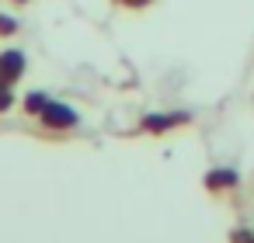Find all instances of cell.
<instances>
[{
	"label": "cell",
	"mask_w": 254,
	"mask_h": 243,
	"mask_svg": "<svg viewBox=\"0 0 254 243\" xmlns=\"http://www.w3.org/2000/svg\"><path fill=\"white\" fill-rule=\"evenodd\" d=\"M174 122H185V115H178V118H171V115H167V118H146L143 129H146V132H164V129H171Z\"/></svg>",
	"instance_id": "277c9868"
},
{
	"label": "cell",
	"mask_w": 254,
	"mask_h": 243,
	"mask_svg": "<svg viewBox=\"0 0 254 243\" xmlns=\"http://www.w3.org/2000/svg\"><path fill=\"white\" fill-rule=\"evenodd\" d=\"M39 118H42V125H49V129H73V125H77V111L66 108V104H60V101H49Z\"/></svg>",
	"instance_id": "6da1fadb"
},
{
	"label": "cell",
	"mask_w": 254,
	"mask_h": 243,
	"mask_svg": "<svg viewBox=\"0 0 254 243\" xmlns=\"http://www.w3.org/2000/svg\"><path fill=\"white\" fill-rule=\"evenodd\" d=\"M14 4H28V0H14Z\"/></svg>",
	"instance_id": "9c48e42d"
},
{
	"label": "cell",
	"mask_w": 254,
	"mask_h": 243,
	"mask_svg": "<svg viewBox=\"0 0 254 243\" xmlns=\"http://www.w3.org/2000/svg\"><path fill=\"white\" fill-rule=\"evenodd\" d=\"M21 73H25V56H21L18 49H7V52H0V77H4L7 84H14Z\"/></svg>",
	"instance_id": "7a4b0ae2"
},
{
	"label": "cell",
	"mask_w": 254,
	"mask_h": 243,
	"mask_svg": "<svg viewBox=\"0 0 254 243\" xmlns=\"http://www.w3.org/2000/svg\"><path fill=\"white\" fill-rule=\"evenodd\" d=\"M11 108V84L0 77V111H7Z\"/></svg>",
	"instance_id": "8992f818"
},
{
	"label": "cell",
	"mask_w": 254,
	"mask_h": 243,
	"mask_svg": "<svg viewBox=\"0 0 254 243\" xmlns=\"http://www.w3.org/2000/svg\"><path fill=\"white\" fill-rule=\"evenodd\" d=\"M14 32H18V21H11V18L0 14V35H14Z\"/></svg>",
	"instance_id": "52a82bcc"
},
{
	"label": "cell",
	"mask_w": 254,
	"mask_h": 243,
	"mask_svg": "<svg viewBox=\"0 0 254 243\" xmlns=\"http://www.w3.org/2000/svg\"><path fill=\"white\" fill-rule=\"evenodd\" d=\"M205 184H209L212 191H216V188H233V184H237V174H233V170H212V174L205 177Z\"/></svg>",
	"instance_id": "3957f363"
},
{
	"label": "cell",
	"mask_w": 254,
	"mask_h": 243,
	"mask_svg": "<svg viewBox=\"0 0 254 243\" xmlns=\"http://www.w3.org/2000/svg\"><path fill=\"white\" fill-rule=\"evenodd\" d=\"M119 4H126V7H146L150 0H119Z\"/></svg>",
	"instance_id": "ba28073f"
},
{
	"label": "cell",
	"mask_w": 254,
	"mask_h": 243,
	"mask_svg": "<svg viewBox=\"0 0 254 243\" xmlns=\"http://www.w3.org/2000/svg\"><path fill=\"white\" fill-rule=\"evenodd\" d=\"M46 104H49L46 94H28V97H25V111H28V115H42Z\"/></svg>",
	"instance_id": "5b68a950"
},
{
	"label": "cell",
	"mask_w": 254,
	"mask_h": 243,
	"mask_svg": "<svg viewBox=\"0 0 254 243\" xmlns=\"http://www.w3.org/2000/svg\"><path fill=\"white\" fill-rule=\"evenodd\" d=\"M251 101H254V91H251Z\"/></svg>",
	"instance_id": "30bf717a"
}]
</instances>
